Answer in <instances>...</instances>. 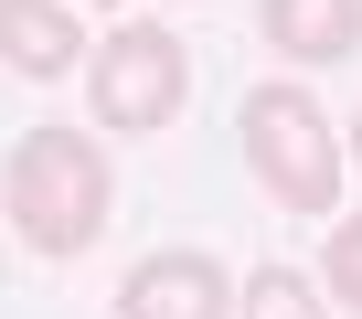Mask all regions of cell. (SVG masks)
Segmentation results:
<instances>
[{"instance_id": "cell-2", "label": "cell", "mask_w": 362, "mask_h": 319, "mask_svg": "<svg viewBox=\"0 0 362 319\" xmlns=\"http://www.w3.org/2000/svg\"><path fill=\"white\" fill-rule=\"evenodd\" d=\"M235 138H245V171H256V192L277 203V213H298V224H341V181H351V160H341V138H330V117H320V96L309 85H256L245 107H235Z\"/></svg>"}, {"instance_id": "cell-5", "label": "cell", "mask_w": 362, "mask_h": 319, "mask_svg": "<svg viewBox=\"0 0 362 319\" xmlns=\"http://www.w3.org/2000/svg\"><path fill=\"white\" fill-rule=\"evenodd\" d=\"M86 22H75V0H0V64L11 75H86Z\"/></svg>"}, {"instance_id": "cell-10", "label": "cell", "mask_w": 362, "mask_h": 319, "mask_svg": "<svg viewBox=\"0 0 362 319\" xmlns=\"http://www.w3.org/2000/svg\"><path fill=\"white\" fill-rule=\"evenodd\" d=\"M107 11H117V0H107Z\"/></svg>"}, {"instance_id": "cell-3", "label": "cell", "mask_w": 362, "mask_h": 319, "mask_svg": "<svg viewBox=\"0 0 362 319\" xmlns=\"http://www.w3.org/2000/svg\"><path fill=\"white\" fill-rule=\"evenodd\" d=\"M86 107L107 138H149L192 107V54H181L170 22H117L96 54H86Z\"/></svg>"}, {"instance_id": "cell-8", "label": "cell", "mask_w": 362, "mask_h": 319, "mask_svg": "<svg viewBox=\"0 0 362 319\" xmlns=\"http://www.w3.org/2000/svg\"><path fill=\"white\" fill-rule=\"evenodd\" d=\"M320 287H330V308H351V319H362V213H341V224H330V245H320Z\"/></svg>"}, {"instance_id": "cell-7", "label": "cell", "mask_w": 362, "mask_h": 319, "mask_svg": "<svg viewBox=\"0 0 362 319\" xmlns=\"http://www.w3.org/2000/svg\"><path fill=\"white\" fill-rule=\"evenodd\" d=\"M235 319H330V287L298 277V266H256L235 287Z\"/></svg>"}, {"instance_id": "cell-9", "label": "cell", "mask_w": 362, "mask_h": 319, "mask_svg": "<svg viewBox=\"0 0 362 319\" xmlns=\"http://www.w3.org/2000/svg\"><path fill=\"white\" fill-rule=\"evenodd\" d=\"M351 171H362V117H351Z\"/></svg>"}, {"instance_id": "cell-6", "label": "cell", "mask_w": 362, "mask_h": 319, "mask_svg": "<svg viewBox=\"0 0 362 319\" xmlns=\"http://www.w3.org/2000/svg\"><path fill=\"white\" fill-rule=\"evenodd\" d=\"M256 32L277 64H351L362 54V0H256Z\"/></svg>"}, {"instance_id": "cell-1", "label": "cell", "mask_w": 362, "mask_h": 319, "mask_svg": "<svg viewBox=\"0 0 362 319\" xmlns=\"http://www.w3.org/2000/svg\"><path fill=\"white\" fill-rule=\"evenodd\" d=\"M0 213H11V234L33 255H86L117 213V160L86 128H33L0 160Z\"/></svg>"}, {"instance_id": "cell-4", "label": "cell", "mask_w": 362, "mask_h": 319, "mask_svg": "<svg viewBox=\"0 0 362 319\" xmlns=\"http://www.w3.org/2000/svg\"><path fill=\"white\" fill-rule=\"evenodd\" d=\"M235 287H245V277H224L214 245H160V255L128 266L117 319H235Z\"/></svg>"}]
</instances>
